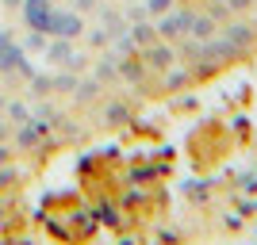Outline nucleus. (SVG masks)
<instances>
[{
	"mask_svg": "<svg viewBox=\"0 0 257 245\" xmlns=\"http://www.w3.org/2000/svg\"><path fill=\"white\" fill-rule=\"evenodd\" d=\"M192 20H196L192 12H173V16H165V20H161L158 35H161V39H181V35L192 27Z\"/></svg>",
	"mask_w": 257,
	"mask_h": 245,
	"instance_id": "nucleus-1",
	"label": "nucleus"
},
{
	"mask_svg": "<svg viewBox=\"0 0 257 245\" xmlns=\"http://www.w3.org/2000/svg\"><path fill=\"white\" fill-rule=\"evenodd\" d=\"M50 4L46 0H27V20H31V27H39V31H50Z\"/></svg>",
	"mask_w": 257,
	"mask_h": 245,
	"instance_id": "nucleus-2",
	"label": "nucleus"
},
{
	"mask_svg": "<svg viewBox=\"0 0 257 245\" xmlns=\"http://www.w3.org/2000/svg\"><path fill=\"white\" fill-rule=\"evenodd\" d=\"M81 27H85V23L77 20V16H58V12L50 16V31L54 35H65V39H69V35H77Z\"/></svg>",
	"mask_w": 257,
	"mask_h": 245,
	"instance_id": "nucleus-3",
	"label": "nucleus"
},
{
	"mask_svg": "<svg viewBox=\"0 0 257 245\" xmlns=\"http://www.w3.org/2000/svg\"><path fill=\"white\" fill-rule=\"evenodd\" d=\"M226 43L234 46V50H246V46H253V31H249V23H234V27L226 31Z\"/></svg>",
	"mask_w": 257,
	"mask_h": 245,
	"instance_id": "nucleus-4",
	"label": "nucleus"
},
{
	"mask_svg": "<svg viewBox=\"0 0 257 245\" xmlns=\"http://www.w3.org/2000/svg\"><path fill=\"white\" fill-rule=\"evenodd\" d=\"M192 31L200 35V39H211V35H215V23H211V20H200V16H196V20H192Z\"/></svg>",
	"mask_w": 257,
	"mask_h": 245,
	"instance_id": "nucleus-5",
	"label": "nucleus"
},
{
	"mask_svg": "<svg viewBox=\"0 0 257 245\" xmlns=\"http://www.w3.org/2000/svg\"><path fill=\"white\" fill-rule=\"evenodd\" d=\"M150 62L154 65H169V50H161V46H158V50H150Z\"/></svg>",
	"mask_w": 257,
	"mask_h": 245,
	"instance_id": "nucleus-6",
	"label": "nucleus"
},
{
	"mask_svg": "<svg viewBox=\"0 0 257 245\" xmlns=\"http://www.w3.org/2000/svg\"><path fill=\"white\" fill-rule=\"evenodd\" d=\"M226 4H230V8H238V12H242V8H249L253 0H226Z\"/></svg>",
	"mask_w": 257,
	"mask_h": 245,
	"instance_id": "nucleus-7",
	"label": "nucleus"
},
{
	"mask_svg": "<svg viewBox=\"0 0 257 245\" xmlns=\"http://www.w3.org/2000/svg\"><path fill=\"white\" fill-rule=\"evenodd\" d=\"M150 8L154 12H165V8H169V0H150Z\"/></svg>",
	"mask_w": 257,
	"mask_h": 245,
	"instance_id": "nucleus-8",
	"label": "nucleus"
}]
</instances>
